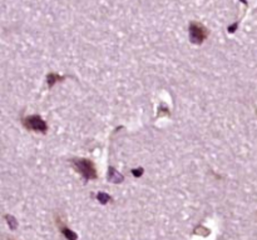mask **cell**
<instances>
[{"mask_svg": "<svg viewBox=\"0 0 257 240\" xmlns=\"http://www.w3.org/2000/svg\"><path fill=\"white\" fill-rule=\"evenodd\" d=\"M5 219H6V221H8V224H9V226H10V229L17 228L18 223H17V220H15L14 218L10 217V215H5Z\"/></svg>", "mask_w": 257, "mask_h": 240, "instance_id": "obj_5", "label": "cell"}, {"mask_svg": "<svg viewBox=\"0 0 257 240\" xmlns=\"http://www.w3.org/2000/svg\"><path fill=\"white\" fill-rule=\"evenodd\" d=\"M208 35V30L202 25V24L192 21L190 24V39L193 44H202Z\"/></svg>", "mask_w": 257, "mask_h": 240, "instance_id": "obj_2", "label": "cell"}, {"mask_svg": "<svg viewBox=\"0 0 257 240\" xmlns=\"http://www.w3.org/2000/svg\"><path fill=\"white\" fill-rule=\"evenodd\" d=\"M73 166L75 170L87 180L96 179L97 178V169L94 164L88 159H73L72 160Z\"/></svg>", "mask_w": 257, "mask_h": 240, "instance_id": "obj_1", "label": "cell"}, {"mask_svg": "<svg viewBox=\"0 0 257 240\" xmlns=\"http://www.w3.org/2000/svg\"><path fill=\"white\" fill-rule=\"evenodd\" d=\"M23 124H24V126L28 129V130H33V132H38V133H41V132L45 133L46 129H48L45 121H44L41 117H38V115L24 118Z\"/></svg>", "mask_w": 257, "mask_h": 240, "instance_id": "obj_3", "label": "cell"}, {"mask_svg": "<svg viewBox=\"0 0 257 240\" xmlns=\"http://www.w3.org/2000/svg\"><path fill=\"white\" fill-rule=\"evenodd\" d=\"M9 240H14V239H9Z\"/></svg>", "mask_w": 257, "mask_h": 240, "instance_id": "obj_6", "label": "cell"}, {"mask_svg": "<svg viewBox=\"0 0 257 240\" xmlns=\"http://www.w3.org/2000/svg\"><path fill=\"white\" fill-rule=\"evenodd\" d=\"M57 224H58V228H59V230H61V233L66 238V239L77 240V238H78L77 237V234H75L73 230H70V229L63 223V220H62V218L59 217V215H57Z\"/></svg>", "mask_w": 257, "mask_h": 240, "instance_id": "obj_4", "label": "cell"}]
</instances>
